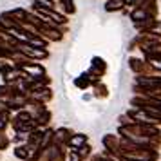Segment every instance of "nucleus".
Segmentation results:
<instances>
[{
	"instance_id": "nucleus-19",
	"label": "nucleus",
	"mask_w": 161,
	"mask_h": 161,
	"mask_svg": "<svg viewBox=\"0 0 161 161\" xmlns=\"http://www.w3.org/2000/svg\"><path fill=\"white\" fill-rule=\"evenodd\" d=\"M147 64H148V67H150L152 71H158V73H161V58H154V60H148Z\"/></svg>"
},
{
	"instance_id": "nucleus-17",
	"label": "nucleus",
	"mask_w": 161,
	"mask_h": 161,
	"mask_svg": "<svg viewBox=\"0 0 161 161\" xmlns=\"http://www.w3.org/2000/svg\"><path fill=\"white\" fill-rule=\"evenodd\" d=\"M62 8L65 11L67 15H74L76 13V6H74V0H60Z\"/></svg>"
},
{
	"instance_id": "nucleus-13",
	"label": "nucleus",
	"mask_w": 161,
	"mask_h": 161,
	"mask_svg": "<svg viewBox=\"0 0 161 161\" xmlns=\"http://www.w3.org/2000/svg\"><path fill=\"white\" fill-rule=\"evenodd\" d=\"M13 154H15V158H18V159H22V161H27L31 156H33V152L29 150L27 145H16Z\"/></svg>"
},
{
	"instance_id": "nucleus-10",
	"label": "nucleus",
	"mask_w": 161,
	"mask_h": 161,
	"mask_svg": "<svg viewBox=\"0 0 161 161\" xmlns=\"http://www.w3.org/2000/svg\"><path fill=\"white\" fill-rule=\"evenodd\" d=\"M29 98L31 100H36V102H40V103H45V102H49V100L53 98V92H51L49 87H44V89H38V91H35V92H31Z\"/></svg>"
},
{
	"instance_id": "nucleus-7",
	"label": "nucleus",
	"mask_w": 161,
	"mask_h": 161,
	"mask_svg": "<svg viewBox=\"0 0 161 161\" xmlns=\"http://www.w3.org/2000/svg\"><path fill=\"white\" fill-rule=\"evenodd\" d=\"M31 119H35V118H33V114H31L29 110H20V112H16V116L13 118L11 125H13V129H15V130H18L22 125L29 123Z\"/></svg>"
},
{
	"instance_id": "nucleus-14",
	"label": "nucleus",
	"mask_w": 161,
	"mask_h": 161,
	"mask_svg": "<svg viewBox=\"0 0 161 161\" xmlns=\"http://www.w3.org/2000/svg\"><path fill=\"white\" fill-rule=\"evenodd\" d=\"M74 85H76L78 89H81V91H85V89H89L91 85H92V81H91V78H89L87 73H83L74 80Z\"/></svg>"
},
{
	"instance_id": "nucleus-23",
	"label": "nucleus",
	"mask_w": 161,
	"mask_h": 161,
	"mask_svg": "<svg viewBox=\"0 0 161 161\" xmlns=\"http://www.w3.org/2000/svg\"><path fill=\"white\" fill-rule=\"evenodd\" d=\"M136 2H138V0H125L127 6H136Z\"/></svg>"
},
{
	"instance_id": "nucleus-21",
	"label": "nucleus",
	"mask_w": 161,
	"mask_h": 161,
	"mask_svg": "<svg viewBox=\"0 0 161 161\" xmlns=\"http://www.w3.org/2000/svg\"><path fill=\"white\" fill-rule=\"evenodd\" d=\"M8 121L9 118H0V132H4V129L8 127Z\"/></svg>"
},
{
	"instance_id": "nucleus-8",
	"label": "nucleus",
	"mask_w": 161,
	"mask_h": 161,
	"mask_svg": "<svg viewBox=\"0 0 161 161\" xmlns=\"http://www.w3.org/2000/svg\"><path fill=\"white\" fill-rule=\"evenodd\" d=\"M148 18H152V15H148V11L143 9V8H134L130 11V20L134 22V25L145 22V20H148ZM154 18H156V16H154Z\"/></svg>"
},
{
	"instance_id": "nucleus-16",
	"label": "nucleus",
	"mask_w": 161,
	"mask_h": 161,
	"mask_svg": "<svg viewBox=\"0 0 161 161\" xmlns=\"http://www.w3.org/2000/svg\"><path fill=\"white\" fill-rule=\"evenodd\" d=\"M123 6H125V0H107L105 9H107V11H110V13H114V11H119Z\"/></svg>"
},
{
	"instance_id": "nucleus-11",
	"label": "nucleus",
	"mask_w": 161,
	"mask_h": 161,
	"mask_svg": "<svg viewBox=\"0 0 161 161\" xmlns=\"http://www.w3.org/2000/svg\"><path fill=\"white\" fill-rule=\"evenodd\" d=\"M85 143H87V134H73V136L69 138L65 147H69L71 150H76V148L83 147Z\"/></svg>"
},
{
	"instance_id": "nucleus-2",
	"label": "nucleus",
	"mask_w": 161,
	"mask_h": 161,
	"mask_svg": "<svg viewBox=\"0 0 161 161\" xmlns=\"http://www.w3.org/2000/svg\"><path fill=\"white\" fill-rule=\"evenodd\" d=\"M105 71H107V62H103V58H100V56H94V58L91 60V69H89L87 74H89V78H91V81L96 83L105 74Z\"/></svg>"
},
{
	"instance_id": "nucleus-15",
	"label": "nucleus",
	"mask_w": 161,
	"mask_h": 161,
	"mask_svg": "<svg viewBox=\"0 0 161 161\" xmlns=\"http://www.w3.org/2000/svg\"><path fill=\"white\" fill-rule=\"evenodd\" d=\"M73 152H76V154H78V158H80V159L83 161V159H87L89 156L92 154V147L89 145V143H85L83 147H80V148H76V150H73Z\"/></svg>"
},
{
	"instance_id": "nucleus-9",
	"label": "nucleus",
	"mask_w": 161,
	"mask_h": 161,
	"mask_svg": "<svg viewBox=\"0 0 161 161\" xmlns=\"http://www.w3.org/2000/svg\"><path fill=\"white\" fill-rule=\"evenodd\" d=\"M74 132L71 130V129H58V130H54V141L53 143H56V145H67V141H69V138L73 136Z\"/></svg>"
},
{
	"instance_id": "nucleus-5",
	"label": "nucleus",
	"mask_w": 161,
	"mask_h": 161,
	"mask_svg": "<svg viewBox=\"0 0 161 161\" xmlns=\"http://www.w3.org/2000/svg\"><path fill=\"white\" fill-rule=\"evenodd\" d=\"M129 65H130V69L138 74V76H150V71H152V69L148 67V64H147L145 60H139V58H134V56H132V58L129 60Z\"/></svg>"
},
{
	"instance_id": "nucleus-12",
	"label": "nucleus",
	"mask_w": 161,
	"mask_h": 161,
	"mask_svg": "<svg viewBox=\"0 0 161 161\" xmlns=\"http://www.w3.org/2000/svg\"><path fill=\"white\" fill-rule=\"evenodd\" d=\"M35 121H36V125L40 127V129L47 127V125H49V121H51V112H49V109L45 107V109L40 110L36 116H35Z\"/></svg>"
},
{
	"instance_id": "nucleus-22",
	"label": "nucleus",
	"mask_w": 161,
	"mask_h": 161,
	"mask_svg": "<svg viewBox=\"0 0 161 161\" xmlns=\"http://www.w3.org/2000/svg\"><path fill=\"white\" fill-rule=\"evenodd\" d=\"M69 161H81L80 158H78V154L76 152H73V150H71V154H69Z\"/></svg>"
},
{
	"instance_id": "nucleus-18",
	"label": "nucleus",
	"mask_w": 161,
	"mask_h": 161,
	"mask_svg": "<svg viewBox=\"0 0 161 161\" xmlns=\"http://www.w3.org/2000/svg\"><path fill=\"white\" fill-rule=\"evenodd\" d=\"M92 87L96 89V96H107L109 94V91H107V87L103 85V83H100V81H96V83H92Z\"/></svg>"
},
{
	"instance_id": "nucleus-20",
	"label": "nucleus",
	"mask_w": 161,
	"mask_h": 161,
	"mask_svg": "<svg viewBox=\"0 0 161 161\" xmlns=\"http://www.w3.org/2000/svg\"><path fill=\"white\" fill-rule=\"evenodd\" d=\"M8 147H9V138L4 132H0V150H6Z\"/></svg>"
},
{
	"instance_id": "nucleus-1",
	"label": "nucleus",
	"mask_w": 161,
	"mask_h": 161,
	"mask_svg": "<svg viewBox=\"0 0 161 161\" xmlns=\"http://www.w3.org/2000/svg\"><path fill=\"white\" fill-rule=\"evenodd\" d=\"M65 159H67V154L64 145H56V143L47 147L42 152V158H40V161H65Z\"/></svg>"
},
{
	"instance_id": "nucleus-6",
	"label": "nucleus",
	"mask_w": 161,
	"mask_h": 161,
	"mask_svg": "<svg viewBox=\"0 0 161 161\" xmlns=\"http://www.w3.org/2000/svg\"><path fill=\"white\" fill-rule=\"evenodd\" d=\"M132 105H134V107H152V109L161 112V100H156V98L136 96V98H132Z\"/></svg>"
},
{
	"instance_id": "nucleus-4",
	"label": "nucleus",
	"mask_w": 161,
	"mask_h": 161,
	"mask_svg": "<svg viewBox=\"0 0 161 161\" xmlns=\"http://www.w3.org/2000/svg\"><path fill=\"white\" fill-rule=\"evenodd\" d=\"M103 145H105V154L118 158V150H119V136L105 134V136H103Z\"/></svg>"
},
{
	"instance_id": "nucleus-3",
	"label": "nucleus",
	"mask_w": 161,
	"mask_h": 161,
	"mask_svg": "<svg viewBox=\"0 0 161 161\" xmlns=\"http://www.w3.org/2000/svg\"><path fill=\"white\" fill-rule=\"evenodd\" d=\"M134 87H143V89H161V76H136Z\"/></svg>"
}]
</instances>
